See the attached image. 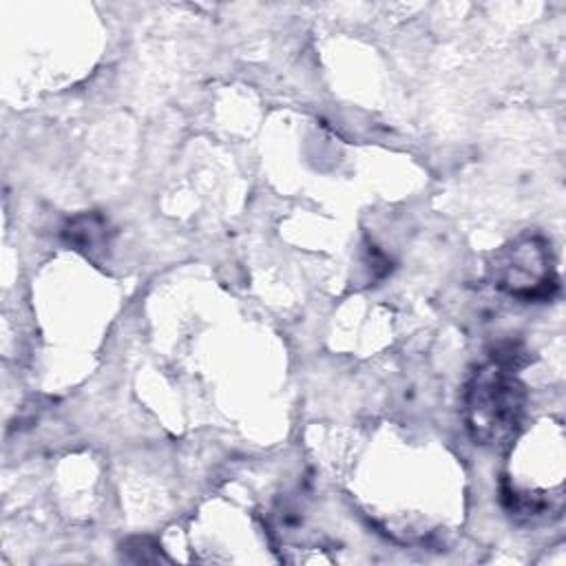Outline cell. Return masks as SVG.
<instances>
[{"label":"cell","instance_id":"cell-2","mask_svg":"<svg viewBox=\"0 0 566 566\" xmlns=\"http://www.w3.org/2000/svg\"><path fill=\"white\" fill-rule=\"evenodd\" d=\"M491 279L497 290L520 301H548L559 290L551 243L537 232L520 234L497 250Z\"/></svg>","mask_w":566,"mask_h":566},{"label":"cell","instance_id":"cell-1","mask_svg":"<svg viewBox=\"0 0 566 566\" xmlns=\"http://www.w3.org/2000/svg\"><path fill=\"white\" fill-rule=\"evenodd\" d=\"M522 343L502 340L489 360L478 365L462 391V418L469 436L480 447H509L526 413V389L517 376L528 363Z\"/></svg>","mask_w":566,"mask_h":566},{"label":"cell","instance_id":"cell-3","mask_svg":"<svg viewBox=\"0 0 566 566\" xmlns=\"http://www.w3.org/2000/svg\"><path fill=\"white\" fill-rule=\"evenodd\" d=\"M113 228L99 212H82L71 217L62 228V239L77 252L95 259L111 245Z\"/></svg>","mask_w":566,"mask_h":566}]
</instances>
